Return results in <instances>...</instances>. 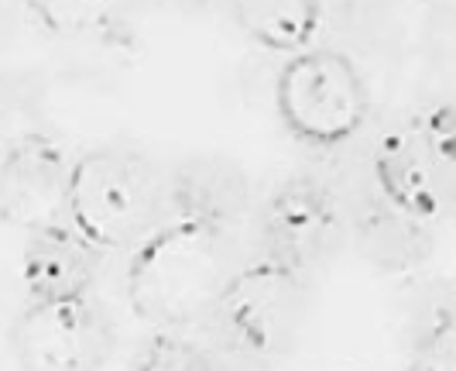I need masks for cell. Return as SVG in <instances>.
Here are the masks:
<instances>
[{"label": "cell", "mask_w": 456, "mask_h": 371, "mask_svg": "<svg viewBox=\"0 0 456 371\" xmlns=\"http://www.w3.org/2000/svg\"><path fill=\"white\" fill-rule=\"evenodd\" d=\"M131 371H220V358L185 330H155L134 354Z\"/></svg>", "instance_id": "obj_15"}, {"label": "cell", "mask_w": 456, "mask_h": 371, "mask_svg": "<svg viewBox=\"0 0 456 371\" xmlns=\"http://www.w3.org/2000/svg\"><path fill=\"white\" fill-rule=\"evenodd\" d=\"M281 128L309 148H340L364 131L370 90L364 72L340 48L313 45L289 55L274 79Z\"/></svg>", "instance_id": "obj_5"}, {"label": "cell", "mask_w": 456, "mask_h": 371, "mask_svg": "<svg viewBox=\"0 0 456 371\" xmlns=\"http://www.w3.org/2000/svg\"><path fill=\"white\" fill-rule=\"evenodd\" d=\"M114 348V317L93 296L28 302L11 326L18 371H103Z\"/></svg>", "instance_id": "obj_6"}, {"label": "cell", "mask_w": 456, "mask_h": 371, "mask_svg": "<svg viewBox=\"0 0 456 371\" xmlns=\"http://www.w3.org/2000/svg\"><path fill=\"white\" fill-rule=\"evenodd\" d=\"M433 231L409 213L391 207L385 196H367L354 213V241L361 255L388 276H405L433 258Z\"/></svg>", "instance_id": "obj_11"}, {"label": "cell", "mask_w": 456, "mask_h": 371, "mask_svg": "<svg viewBox=\"0 0 456 371\" xmlns=\"http://www.w3.org/2000/svg\"><path fill=\"white\" fill-rule=\"evenodd\" d=\"M220 371H227V368L220 365ZM230 371H265V368H244V365H230Z\"/></svg>", "instance_id": "obj_17"}, {"label": "cell", "mask_w": 456, "mask_h": 371, "mask_svg": "<svg viewBox=\"0 0 456 371\" xmlns=\"http://www.w3.org/2000/svg\"><path fill=\"white\" fill-rule=\"evenodd\" d=\"M343 241V213L330 186L313 176H292L268 193L257 210L261 255L313 276L337 255Z\"/></svg>", "instance_id": "obj_7"}, {"label": "cell", "mask_w": 456, "mask_h": 371, "mask_svg": "<svg viewBox=\"0 0 456 371\" xmlns=\"http://www.w3.org/2000/svg\"><path fill=\"white\" fill-rule=\"evenodd\" d=\"M103 255L66 220H52L28 231L21 255V285L28 302L90 296Z\"/></svg>", "instance_id": "obj_10"}, {"label": "cell", "mask_w": 456, "mask_h": 371, "mask_svg": "<svg viewBox=\"0 0 456 371\" xmlns=\"http://www.w3.org/2000/svg\"><path fill=\"white\" fill-rule=\"evenodd\" d=\"M0 148H4V144H0Z\"/></svg>", "instance_id": "obj_18"}, {"label": "cell", "mask_w": 456, "mask_h": 371, "mask_svg": "<svg viewBox=\"0 0 456 371\" xmlns=\"http://www.w3.org/2000/svg\"><path fill=\"white\" fill-rule=\"evenodd\" d=\"M165 210V169L131 141L93 144L69 165L62 220L100 255L134 251Z\"/></svg>", "instance_id": "obj_2"}, {"label": "cell", "mask_w": 456, "mask_h": 371, "mask_svg": "<svg viewBox=\"0 0 456 371\" xmlns=\"http://www.w3.org/2000/svg\"><path fill=\"white\" fill-rule=\"evenodd\" d=\"M144 0H24L35 24L62 42L127 48L134 42Z\"/></svg>", "instance_id": "obj_12"}, {"label": "cell", "mask_w": 456, "mask_h": 371, "mask_svg": "<svg viewBox=\"0 0 456 371\" xmlns=\"http://www.w3.org/2000/svg\"><path fill=\"white\" fill-rule=\"evenodd\" d=\"M237 265V231L165 217L131 251L124 293L148 326L189 330L206 324Z\"/></svg>", "instance_id": "obj_1"}, {"label": "cell", "mask_w": 456, "mask_h": 371, "mask_svg": "<svg viewBox=\"0 0 456 371\" xmlns=\"http://www.w3.org/2000/svg\"><path fill=\"white\" fill-rule=\"evenodd\" d=\"M165 203L172 217L237 231L251 210V183L224 155H189L165 169Z\"/></svg>", "instance_id": "obj_9"}, {"label": "cell", "mask_w": 456, "mask_h": 371, "mask_svg": "<svg viewBox=\"0 0 456 371\" xmlns=\"http://www.w3.org/2000/svg\"><path fill=\"white\" fill-rule=\"evenodd\" d=\"M453 107L439 100L391 124L374 148L370 172L378 196L426 227H439L453 213Z\"/></svg>", "instance_id": "obj_4"}, {"label": "cell", "mask_w": 456, "mask_h": 371, "mask_svg": "<svg viewBox=\"0 0 456 371\" xmlns=\"http://www.w3.org/2000/svg\"><path fill=\"white\" fill-rule=\"evenodd\" d=\"M172 4H183V7H206V4H213V0H172Z\"/></svg>", "instance_id": "obj_16"}, {"label": "cell", "mask_w": 456, "mask_h": 371, "mask_svg": "<svg viewBox=\"0 0 456 371\" xmlns=\"http://www.w3.org/2000/svg\"><path fill=\"white\" fill-rule=\"evenodd\" d=\"M309 276L257 255L237 265L206 324L230 365L268 371L274 361L296 350L309 320Z\"/></svg>", "instance_id": "obj_3"}, {"label": "cell", "mask_w": 456, "mask_h": 371, "mask_svg": "<svg viewBox=\"0 0 456 371\" xmlns=\"http://www.w3.org/2000/svg\"><path fill=\"white\" fill-rule=\"evenodd\" d=\"M237 28L265 52L296 55L313 48L322 28V0H227Z\"/></svg>", "instance_id": "obj_13"}, {"label": "cell", "mask_w": 456, "mask_h": 371, "mask_svg": "<svg viewBox=\"0 0 456 371\" xmlns=\"http://www.w3.org/2000/svg\"><path fill=\"white\" fill-rule=\"evenodd\" d=\"M405 371H456V317L446 282L415 320Z\"/></svg>", "instance_id": "obj_14"}, {"label": "cell", "mask_w": 456, "mask_h": 371, "mask_svg": "<svg viewBox=\"0 0 456 371\" xmlns=\"http://www.w3.org/2000/svg\"><path fill=\"white\" fill-rule=\"evenodd\" d=\"M66 144L48 131H24L0 148V224L35 231L62 220L69 183Z\"/></svg>", "instance_id": "obj_8"}]
</instances>
